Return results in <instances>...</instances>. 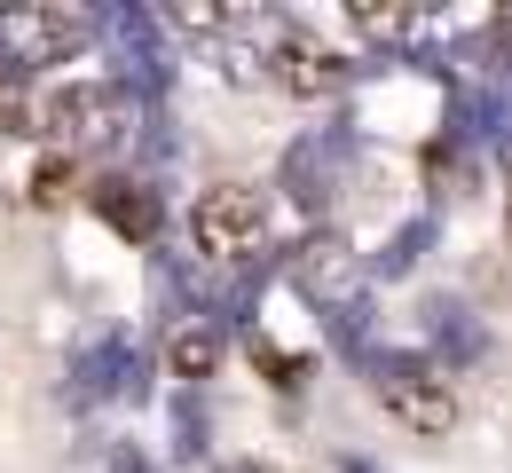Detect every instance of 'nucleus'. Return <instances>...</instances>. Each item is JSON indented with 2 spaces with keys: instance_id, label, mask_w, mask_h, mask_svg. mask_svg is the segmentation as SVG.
<instances>
[{
  "instance_id": "6",
  "label": "nucleus",
  "mask_w": 512,
  "mask_h": 473,
  "mask_svg": "<svg viewBox=\"0 0 512 473\" xmlns=\"http://www.w3.org/2000/svg\"><path fill=\"white\" fill-rule=\"evenodd\" d=\"M95 205H103V221L119 229V237H158V198L142 190V182H111V190H95Z\"/></svg>"
},
{
  "instance_id": "4",
  "label": "nucleus",
  "mask_w": 512,
  "mask_h": 473,
  "mask_svg": "<svg viewBox=\"0 0 512 473\" xmlns=\"http://www.w3.org/2000/svg\"><path fill=\"white\" fill-rule=\"evenodd\" d=\"M87 40H95V24L79 8H0V64H8V79L40 71V64H71Z\"/></svg>"
},
{
  "instance_id": "10",
  "label": "nucleus",
  "mask_w": 512,
  "mask_h": 473,
  "mask_svg": "<svg viewBox=\"0 0 512 473\" xmlns=\"http://www.w3.org/2000/svg\"><path fill=\"white\" fill-rule=\"evenodd\" d=\"M237 473H292V466H276V458H245Z\"/></svg>"
},
{
  "instance_id": "7",
  "label": "nucleus",
  "mask_w": 512,
  "mask_h": 473,
  "mask_svg": "<svg viewBox=\"0 0 512 473\" xmlns=\"http://www.w3.org/2000/svg\"><path fill=\"white\" fill-rule=\"evenodd\" d=\"M166 363H174V379H213V363H221V332H213V324H182L174 347H166Z\"/></svg>"
},
{
  "instance_id": "3",
  "label": "nucleus",
  "mask_w": 512,
  "mask_h": 473,
  "mask_svg": "<svg viewBox=\"0 0 512 473\" xmlns=\"http://www.w3.org/2000/svg\"><path fill=\"white\" fill-rule=\"evenodd\" d=\"M190 245L205 261H253L268 245V205H260L253 182H213L190 205Z\"/></svg>"
},
{
  "instance_id": "2",
  "label": "nucleus",
  "mask_w": 512,
  "mask_h": 473,
  "mask_svg": "<svg viewBox=\"0 0 512 473\" xmlns=\"http://www.w3.org/2000/svg\"><path fill=\"white\" fill-rule=\"evenodd\" d=\"M371 395H379L386 418H394V426H410V434H449V426L465 418L457 379H449L442 363H426V355H379Z\"/></svg>"
},
{
  "instance_id": "8",
  "label": "nucleus",
  "mask_w": 512,
  "mask_h": 473,
  "mask_svg": "<svg viewBox=\"0 0 512 473\" xmlns=\"http://www.w3.org/2000/svg\"><path fill=\"white\" fill-rule=\"evenodd\" d=\"M0 135H32V87L0 71Z\"/></svg>"
},
{
  "instance_id": "9",
  "label": "nucleus",
  "mask_w": 512,
  "mask_h": 473,
  "mask_svg": "<svg viewBox=\"0 0 512 473\" xmlns=\"http://www.w3.org/2000/svg\"><path fill=\"white\" fill-rule=\"evenodd\" d=\"M64 182H71V166H64V158H48V166L32 174V198H40V205H56V198H64Z\"/></svg>"
},
{
  "instance_id": "5",
  "label": "nucleus",
  "mask_w": 512,
  "mask_h": 473,
  "mask_svg": "<svg viewBox=\"0 0 512 473\" xmlns=\"http://www.w3.org/2000/svg\"><path fill=\"white\" fill-rule=\"evenodd\" d=\"M268 71H276V87H292V95H331V87L347 79V71H339V56H331V48H316V40H284Z\"/></svg>"
},
{
  "instance_id": "1",
  "label": "nucleus",
  "mask_w": 512,
  "mask_h": 473,
  "mask_svg": "<svg viewBox=\"0 0 512 473\" xmlns=\"http://www.w3.org/2000/svg\"><path fill=\"white\" fill-rule=\"evenodd\" d=\"M134 127V87L119 79H71L32 95V135L64 142V150H95V142H119Z\"/></svg>"
}]
</instances>
